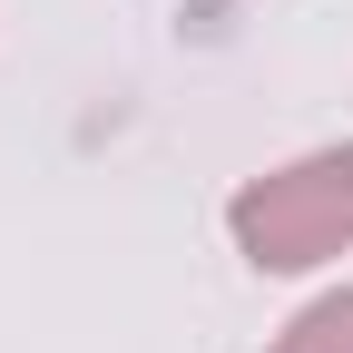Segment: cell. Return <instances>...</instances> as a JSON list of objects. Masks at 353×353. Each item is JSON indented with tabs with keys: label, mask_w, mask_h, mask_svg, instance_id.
Segmentation results:
<instances>
[{
	"label": "cell",
	"mask_w": 353,
	"mask_h": 353,
	"mask_svg": "<svg viewBox=\"0 0 353 353\" xmlns=\"http://www.w3.org/2000/svg\"><path fill=\"white\" fill-rule=\"evenodd\" d=\"M226 226H236L255 275H304V265L343 255L353 245V138L294 157L275 176H245L236 206H226Z\"/></svg>",
	"instance_id": "obj_1"
},
{
	"label": "cell",
	"mask_w": 353,
	"mask_h": 353,
	"mask_svg": "<svg viewBox=\"0 0 353 353\" xmlns=\"http://www.w3.org/2000/svg\"><path fill=\"white\" fill-rule=\"evenodd\" d=\"M265 353H353V294H324V304H304V314L265 343Z\"/></svg>",
	"instance_id": "obj_2"
}]
</instances>
